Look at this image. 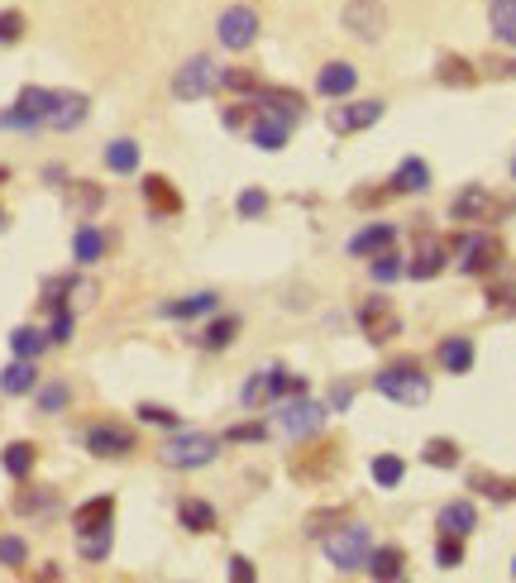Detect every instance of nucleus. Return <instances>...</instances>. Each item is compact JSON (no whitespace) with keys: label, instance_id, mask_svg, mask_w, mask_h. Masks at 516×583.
Here are the masks:
<instances>
[{"label":"nucleus","instance_id":"obj_45","mask_svg":"<svg viewBox=\"0 0 516 583\" xmlns=\"http://www.w3.org/2000/svg\"><path fill=\"white\" fill-rule=\"evenodd\" d=\"M24 560H29L24 536H0V564H5V569H24Z\"/></svg>","mask_w":516,"mask_h":583},{"label":"nucleus","instance_id":"obj_47","mask_svg":"<svg viewBox=\"0 0 516 583\" xmlns=\"http://www.w3.org/2000/svg\"><path fill=\"white\" fill-rule=\"evenodd\" d=\"M139 421H149V426H163V431H177V426H182V421H177V411L158 407V402H144V407H139Z\"/></svg>","mask_w":516,"mask_h":583},{"label":"nucleus","instance_id":"obj_25","mask_svg":"<svg viewBox=\"0 0 516 583\" xmlns=\"http://www.w3.org/2000/svg\"><path fill=\"white\" fill-rule=\"evenodd\" d=\"M177 526H187V531H215L220 526V517H215V507L211 502H201V497H182L177 502Z\"/></svg>","mask_w":516,"mask_h":583},{"label":"nucleus","instance_id":"obj_8","mask_svg":"<svg viewBox=\"0 0 516 583\" xmlns=\"http://www.w3.org/2000/svg\"><path fill=\"white\" fill-rule=\"evenodd\" d=\"M215 34H220V44L230 48V53H244V48H254V39H258L254 5H230V10L215 20Z\"/></svg>","mask_w":516,"mask_h":583},{"label":"nucleus","instance_id":"obj_11","mask_svg":"<svg viewBox=\"0 0 516 583\" xmlns=\"http://www.w3.org/2000/svg\"><path fill=\"white\" fill-rule=\"evenodd\" d=\"M43 115H48V87H24L20 101L10 110H0V130H39Z\"/></svg>","mask_w":516,"mask_h":583},{"label":"nucleus","instance_id":"obj_13","mask_svg":"<svg viewBox=\"0 0 516 583\" xmlns=\"http://www.w3.org/2000/svg\"><path fill=\"white\" fill-rule=\"evenodd\" d=\"M445 259H450L445 239H440V235H421V239H416V254L407 259V278H416V282L440 278V273H445Z\"/></svg>","mask_w":516,"mask_h":583},{"label":"nucleus","instance_id":"obj_18","mask_svg":"<svg viewBox=\"0 0 516 583\" xmlns=\"http://www.w3.org/2000/svg\"><path fill=\"white\" fill-rule=\"evenodd\" d=\"M287 120H278V115H263V110H254V120H249V144L263 153H278L282 144H287Z\"/></svg>","mask_w":516,"mask_h":583},{"label":"nucleus","instance_id":"obj_30","mask_svg":"<svg viewBox=\"0 0 516 583\" xmlns=\"http://www.w3.org/2000/svg\"><path fill=\"white\" fill-rule=\"evenodd\" d=\"M34 459H39V454H34V445H29V440H15V445H5V454H0V464H5V474L10 478H29L34 474Z\"/></svg>","mask_w":516,"mask_h":583},{"label":"nucleus","instance_id":"obj_38","mask_svg":"<svg viewBox=\"0 0 516 583\" xmlns=\"http://www.w3.org/2000/svg\"><path fill=\"white\" fill-rule=\"evenodd\" d=\"M435 77L445 82V87H473L478 82V72H473V63H464V58H440V67H435Z\"/></svg>","mask_w":516,"mask_h":583},{"label":"nucleus","instance_id":"obj_40","mask_svg":"<svg viewBox=\"0 0 516 583\" xmlns=\"http://www.w3.org/2000/svg\"><path fill=\"white\" fill-rule=\"evenodd\" d=\"M72 254H77V263H96L101 254H106V235H101V230H91V225H82L77 239H72Z\"/></svg>","mask_w":516,"mask_h":583},{"label":"nucleus","instance_id":"obj_15","mask_svg":"<svg viewBox=\"0 0 516 583\" xmlns=\"http://www.w3.org/2000/svg\"><path fill=\"white\" fill-rule=\"evenodd\" d=\"M497 211H502V201H497L488 187H478V182H473V187H464V192L450 201V216L454 220H493Z\"/></svg>","mask_w":516,"mask_h":583},{"label":"nucleus","instance_id":"obj_35","mask_svg":"<svg viewBox=\"0 0 516 583\" xmlns=\"http://www.w3.org/2000/svg\"><path fill=\"white\" fill-rule=\"evenodd\" d=\"M10 349H15V359H39L43 349H48V335L34 330V325H15L10 330Z\"/></svg>","mask_w":516,"mask_h":583},{"label":"nucleus","instance_id":"obj_42","mask_svg":"<svg viewBox=\"0 0 516 583\" xmlns=\"http://www.w3.org/2000/svg\"><path fill=\"white\" fill-rule=\"evenodd\" d=\"M421 459H426L430 469H454V464H459V445H454V440H426Z\"/></svg>","mask_w":516,"mask_h":583},{"label":"nucleus","instance_id":"obj_56","mask_svg":"<svg viewBox=\"0 0 516 583\" xmlns=\"http://www.w3.org/2000/svg\"><path fill=\"white\" fill-rule=\"evenodd\" d=\"M0 182H10V168H0Z\"/></svg>","mask_w":516,"mask_h":583},{"label":"nucleus","instance_id":"obj_26","mask_svg":"<svg viewBox=\"0 0 516 583\" xmlns=\"http://www.w3.org/2000/svg\"><path fill=\"white\" fill-rule=\"evenodd\" d=\"M430 187V168L421 163V158H402L397 163V173H392V192L402 196H421Z\"/></svg>","mask_w":516,"mask_h":583},{"label":"nucleus","instance_id":"obj_17","mask_svg":"<svg viewBox=\"0 0 516 583\" xmlns=\"http://www.w3.org/2000/svg\"><path fill=\"white\" fill-rule=\"evenodd\" d=\"M139 187H144V201H149V211L158 220L163 216H182V192H177V187H172L168 177H144V182H139Z\"/></svg>","mask_w":516,"mask_h":583},{"label":"nucleus","instance_id":"obj_12","mask_svg":"<svg viewBox=\"0 0 516 583\" xmlns=\"http://www.w3.org/2000/svg\"><path fill=\"white\" fill-rule=\"evenodd\" d=\"M86 115H91V101L82 91H48V115H43L48 130H77Z\"/></svg>","mask_w":516,"mask_h":583},{"label":"nucleus","instance_id":"obj_52","mask_svg":"<svg viewBox=\"0 0 516 583\" xmlns=\"http://www.w3.org/2000/svg\"><path fill=\"white\" fill-rule=\"evenodd\" d=\"M72 340V311H53V325H48V345H67Z\"/></svg>","mask_w":516,"mask_h":583},{"label":"nucleus","instance_id":"obj_27","mask_svg":"<svg viewBox=\"0 0 516 583\" xmlns=\"http://www.w3.org/2000/svg\"><path fill=\"white\" fill-rule=\"evenodd\" d=\"M39 388V368H34V359H15V364L0 373V392L5 397H24V392Z\"/></svg>","mask_w":516,"mask_h":583},{"label":"nucleus","instance_id":"obj_21","mask_svg":"<svg viewBox=\"0 0 516 583\" xmlns=\"http://www.w3.org/2000/svg\"><path fill=\"white\" fill-rule=\"evenodd\" d=\"M220 297L215 292H192V297H177V302H163L158 306V316H168V321H196V316H211Z\"/></svg>","mask_w":516,"mask_h":583},{"label":"nucleus","instance_id":"obj_31","mask_svg":"<svg viewBox=\"0 0 516 583\" xmlns=\"http://www.w3.org/2000/svg\"><path fill=\"white\" fill-rule=\"evenodd\" d=\"M488 24H493L497 44L516 48V0H493V10H488Z\"/></svg>","mask_w":516,"mask_h":583},{"label":"nucleus","instance_id":"obj_49","mask_svg":"<svg viewBox=\"0 0 516 583\" xmlns=\"http://www.w3.org/2000/svg\"><path fill=\"white\" fill-rule=\"evenodd\" d=\"M67 402H72V388H67V383H48V388H39V411H63Z\"/></svg>","mask_w":516,"mask_h":583},{"label":"nucleus","instance_id":"obj_19","mask_svg":"<svg viewBox=\"0 0 516 583\" xmlns=\"http://www.w3.org/2000/svg\"><path fill=\"white\" fill-rule=\"evenodd\" d=\"M354 87H359V67L340 63V58H335V63H325L321 77H316V91H321V96H330V101H335V96H349Z\"/></svg>","mask_w":516,"mask_h":583},{"label":"nucleus","instance_id":"obj_2","mask_svg":"<svg viewBox=\"0 0 516 583\" xmlns=\"http://www.w3.org/2000/svg\"><path fill=\"white\" fill-rule=\"evenodd\" d=\"M373 555V531H368L364 521H344L340 531H330L325 536V560L335 564L340 574H359Z\"/></svg>","mask_w":516,"mask_h":583},{"label":"nucleus","instance_id":"obj_51","mask_svg":"<svg viewBox=\"0 0 516 583\" xmlns=\"http://www.w3.org/2000/svg\"><path fill=\"white\" fill-rule=\"evenodd\" d=\"M225 440H239V445H258V440H268V431H263L258 421H239V426H230V431H225Z\"/></svg>","mask_w":516,"mask_h":583},{"label":"nucleus","instance_id":"obj_6","mask_svg":"<svg viewBox=\"0 0 516 583\" xmlns=\"http://www.w3.org/2000/svg\"><path fill=\"white\" fill-rule=\"evenodd\" d=\"M82 445H86V454H96V459H125V454L139 450L134 431L120 426V421H96V426H86Z\"/></svg>","mask_w":516,"mask_h":583},{"label":"nucleus","instance_id":"obj_5","mask_svg":"<svg viewBox=\"0 0 516 583\" xmlns=\"http://www.w3.org/2000/svg\"><path fill=\"white\" fill-rule=\"evenodd\" d=\"M325 416H330V411L301 392V397H282L278 426H282V435H292V440H311V435H321Z\"/></svg>","mask_w":516,"mask_h":583},{"label":"nucleus","instance_id":"obj_4","mask_svg":"<svg viewBox=\"0 0 516 583\" xmlns=\"http://www.w3.org/2000/svg\"><path fill=\"white\" fill-rule=\"evenodd\" d=\"M215 87H220V67H215V58H206V53L187 58V63L177 67V77H172V96H177V101H201V96H211Z\"/></svg>","mask_w":516,"mask_h":583},{"label":"nucleus","instance_id":"obj_20","mask_svg":"<svg viewBox=\"0 0 516 583\" xmlns=\"http://www.w3.org/2000/svg\"><path fill=\"white\" fill-rule=\"evenodd\" d=\"M364 569L373 574V579L397 583V579H407V555H402L397 545H373V555H368Z\"/></svg>","mask_w":516,"mask_h":583},{"label":"nucleus","instance_id":"obj_50","mask_svg":"<svg viewBox=\"0 0 516 583\" xmlns=\"http://www.w3.org/2000/svg\"><path fill=\"white\" fill-rule=\"evenodd\" d=\"M301 392H306V378H292V373H287V368H273V397H301Z\"/></svg>","mask_w":516,"mask_h":583},{"label":"nucleus","instance_id":"obj_55","mask_svg":"<svg viewBox=\"0 0 516 583\" xmlns=\"http://www.w3.org/2000/svg\"><path fill=\"white\" fill-rule=\"evenodd\" d=\"M349 397H354V388H349V383H335L330 397H325V411H344L349 407Z\"/></svg>","mask_w":516,"mask_h":583},{"label":"nucleus","instance_id":"obj_36","mask_svg":"<svg viewBox=\"0 0 516 583\" xmlns=\"http://www.w3.org/2000/svg\"><path fill=\"white\" fill-rule=\"evenodd\" d=\"M368 273H373V282H397L407 278V259L397 254V249H383V254H373V263H368Z\"/></svg>","mask_w":516,"mask_h":583},{"label":"nucleus","instance_id":"obj_58","mask_svg":"<svg viewBox=\"0 0 516 583\" xmlns=\"http://www.w3.org/2000/svg\"><path fill=\"white\" fill-rule=\"evenodd\" d=\"M512 177H516V158H512Z\"/></svg>","mask_w":516,"mask_h":583},{"label":"nucleus","instance_id":"obj_44","mask_svg":"<svg viewBox=\"0 0 516 583\" xmlns=\"http://www.w3.org/2000/svg\"><path fill=\"white\" fill-rule=\"evenodd\" d=\"M435 564H440V569H459V564H464V540L459 536L435 540Z\"/></svg>","mask_w":516,"mask_h":583},{"label":"nucleus","instance_id":"obj_43","mask_svg":"<svg viewBox=\"0 0 516 583\" xmlns=\"http://www.w3.org/2000/svg\"><path fill=\"white\" fill-rule=\"evenodd\" d=\"M469 483H473V488H478V493H483V497H493V502H512V497H516V483H512V478H493V474H473V478H469Z\"/></svg>","mask_w":516,"mask_h":583},{"label":"nucleus","instance_id":"obj_32","mask_svg":"<svg viewBox=\"0 0 516 583\" xmlns=\"http://www.w3.org/2000/svg\"><path fill=\"white\" fill-rule=\"evenodd\" d=\"M67 201H72V211L86 220V216H96V211L106 206V192L91 187V182H67Z\"/></svg>","mask_w":516,"mask_h":583},{"label":"nucleus","instance_id":"obj_48","mask_svg":"<svg viewBox=\"0 0 516 583\" xmlns=\"http://www.w3.org/2000/svg\"><path fill=\"white\" fill-rule=\"evenodd\" d=\"M235 211H239V216H244V220L263 216V211H268V192H258V187H249V192H239Z\"/></svg>","mask_w":516,"mask_h":583},{"label":"nucleus","instance_id":"obj_57","mask_svg":"<svg viewBox=\"0 0 516 583\" xmlns=\"http://www.w3.org/2000/svg\"><path fill=\"white\" fill-rule=\"evenodd\" d=\"M512 579H516V560H512Z\"/></svg>","mask_w":516,"mask_h":583},{"label":"nucleus","instance_id":"obj_7","mask_svg":"<svg viewBox=\"0 0 516 583\" xmlns=\"http://www.w3.org/2000/svg\"><path fill=\"white\" fill-rule=\"evenodd\" d=\"M454 263H459V273H469V278H478V273H493L497 263H502V244H497L493 235H464L459 244H454Z\"/></svg>","mask_w":516,"mask_h":583},{"label":"nucleus","instance_id":"obj_53","mask_svg":"<svg viewBox=\"0 0 516 583\" xmlns=\"http://www.w3.org/2000/svg\"><path fill=\"white\" fill-rule=\"evenodd\" d=\"M20 34H24V15L20 10H5L0 15V44H20Z\"/></svg>","mask_w":516,"mask_h":583},{"label":"nucleus","instance_id":"obj_10","mask_svg":"<svg viewBox=\"0 0 516 583\" xmlns=\"http://www.w3.org/2000/svg\"><path fill=\"white\" fill-rule=\"evenodd\" d=\"M344 29H349L354 39H364V44H378L387 34L383 0H349V5H344Z\"/></svg>","mask_w":516,"mask_h":583},{"label":"nucleus","instance_id":"obj_9","mask_svg":"<svg viewBox=\"0 0 516 583\" xmlns=\"http://www.w3.org/2000/svg\"><path fill=\"white\" fill-rule=\"evenodd\" d=\"M359 330H364L373 345H387V340H397L402 335V316L387 306V297H368V302H359Z\"/></svg>","mask_w":516,"mask_h":583},{"label":"nucleus","instance_id":"obj_46","mask_svg":"<svg viewBox=\"0 0 516 583\" xmlns=\"http://www.w3.org/2000/svg\"><path fill=\"white\" fill-rule=\"evenodd\" d=\"M220 87H225V91H249V96H254L258 77H254V72H244V67H225V72H220Z\"/></svg>","mask_w":516,"mask_h":583},{"label":"nucleus","instance_id":"obj_37","mask_svg":"<svg viewBox=\"0 0 516 583\" xmlns=\"http://www.w3.org/2000/svg\"><path fill=\"white\" fill-rule=\"evenodd\" d=\"M235 335H239V316H220V321H211L201 330V349H230Z\"/></svg>","mask_w":516,"mask_h":583},{"label":"nucleus","instance_id":"obj_29","mask_svg":"<svg viewBox=\"0 0 516 583\" xmlns=\"http://www.w3.org/2000/svg\"><path fill=\"white\" fill-rule=\"evenodd\" d=\"M115 517V497L101 493V497H86L82 507L72 512V531H82V526H101V521Z\"/></svg>","mask_w":516,"mask_h":583},{"label":"nucleus","instance_id":"obj_39","mask_svg":"<svg viewBox=\"0 0 516 583\" xmlns=\"http://www.w3.org/2000/svg\"><path fill=\"white\" fill-rule=\"evenodd\" d=\"M268 397H273V368H258L254 378H249V383L239 388V402H244V407L254 411V407H263Z\"/></svg>","mask_w":516,"mask_h":583},{"label":"nucleus","instance_id":"obj_33","mask_svg":"<svg viewBox=\"0 0 516 583\" xmlns=\"http://www.w3.org/2000/svg\"><path fill=\"white\" fill-rule=\"evenodd\" d=\"M106 168L110 173H139V144H134V139H110Z\"/></svg>","mask_w":516,"mask_h":583},{"label":"nucleus","instance_id":"obj_3","mask_svg":"<svg viewBox=\"0 0 516 583\" xmlns=\"http://www.w3.org/2000/svg\"><path fill=\"white\" fill-rule=\"evenodd\" d=\"M215 454H220V440L206 431H177L163 440V450H158V459L168 464V469H206Z\"/></svg>","mask_w":516,"mask_h":583},{"label":"nucleus","instance_id":"obj_54","mask_svg":"<svg viewBox=\"0 0 516 583\" xmlns=\"http://www.w3.org/2000/svg\"><path fill=\"white\" fill-rule=\"evenodd\" d=\"M230 579H235V583H254V579H258L254 560H244V555H235V560H230Z\"/></svg>","mask_w":516,"mask_h":583},{"label":"nucleus","instance_id":"obj_24","mask_svg":"<svg viewBox=\"0 0 516 583\" xmlns=\"http://www.w3.org/2000/svg\"><path fill=\"white\" fill-rule=\"evenodd\" d=\"M473 526H478V512H473V502H445V507H440V536L469 540Z\"/></svg>","mask_w":516,"mask_h":583},{"label":"nucleus","instance_id":"obj_41","mask_svg":"<svg viewBox=\"0 0 516 583\" xmlns=\"http://www.w3.org/2000/svg\"><path fill=\"white\" fill-rule=\"evenodd\" d=\"M402 474H407V464H402L397 454H378V459H373V483H378V488H397Z\"/></svg>","mask_w":516,"mask_h":583},{"label":"nucleus","instance_id":"obj_1","mask_svg":"<svg viewBox=\"0 0 516 583\" xmlns=\"http://www.w3.org/2000/svg\"><path fill=\"white\" fill-rule=\"evenodd\" d=\"M373 388L383 392L387 402L397 407H426L430 402V378L421 373V364H387L383 373H373Z\"/></svg>","mask_w":516,"mask_h":583},{"label":"nucleus","instance_id":"obj_14","mask_svg":"<svg viewBox=\"0 0 516 583\" xmlns=\"http://www.w3.org/2000/svg\"><path fill=\"white\" fill-rule=\"evenodd\" d=\"M383 120V101H344L330 106V134H359Z\"/></svg>","mask_w":516,"mask_h":583},{"label":"nucleus","instance_id":"obj_28","mask_svg":"<svg viewBox=\"0 0 516 583\" xmlns=\"http://www.w3.org/2000/svg\"><path fill=\"white\" fill-rule=\"evenodd\" d=\"M440 368H445V373H469L473 368V340L469 335L440 340Z\"/></svg>","mask_w":516,"mask_h":583},{"label":"nucleus","instance_id":"obj_22","mask_svg":"<svg viewBox=\"0 0 516 583\" xmlns=\"http://www.w3.org/2000/svg\"><path fill=\"white\" fill-rule=\"evenodd\" d=\"M397 244V225H368V230H359V235L349 239V254L354 259H373V254H383V249H392Z\"/></svg>","mask_w":516,"mask_h":583},{"label":"nucleus","instance_id":"obj_34","mask_svg":"<svg viewBox=\"0 0 516 583\" xmlns=\"http://www.w3.org/2000/svg\"><path fill=\"white\" fill-rule=\"evenodd\" d=\"M15 512L20 517H43V512H58V493L53 488H24L15 497Z\"/></svg>","mask_w":516,"mask_h":583},{"label":"nucleus","instance_id":"obj_23","mask_svg":"<svg viewBox=\"0 0 516 583\" xmlns=\"http://www.w3.org/2000/svg\"><path fill=\"white\" fill-rule=\"evenodd\" d=\"M110 545H115L110 521H101V526H82V531H77V555H82L86 564H101L110 555Z\"/></svg>","mask_w":516,"mask_h":583},{"label":"nucleus","instance_id":"obj_16","mask_svg":"<svg viewBox=\"0 0 516 583\" xmlns=\"http://www.w3.org/2000/svg\"><path fill=\"white\" fill-rule=\"evenodd\" d=\"M301 101L297 91H282V87H258L254 91V110H263V115H278V120H287V125H297L301 120Z\"/></svg>","mask_w":516,"mask_h":583}]
</instances>
